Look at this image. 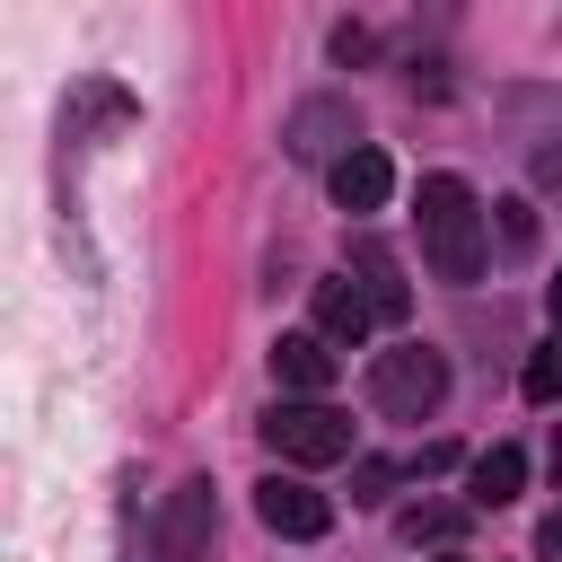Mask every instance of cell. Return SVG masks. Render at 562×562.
<instances>
[{
  "label": "cell",
  "mask_w": 562,
  "mask_h": 562,
  "mask_svg": "<svg viewBox=\"0 0 562 562\" xmlns=\"http://www.w3.org/2000/svg\"><path fill=\"white\" fill-rule=\"evenodd\" d=\"M518 483H527V457H518L509 439H492V448L474 457V492H465V501H474V509H509Z\"/></svg>",
  "instance_id": "9"
},
{
  "label": "cell",
  "mask_w": 562,
  "mask_h": 562,
  "mask_svg": "<svg viewBox=\"0 0 562 562\" xmlns=\"http://www.w3.org/2000/svg\"><path fill=\"white\" fill-rule=\"evenodd\" d=\"M422 255L457 290L483 272V211H474V184L465 176H422Z\"/></svg>",
  "instance_id": "1"
},
{
  "label": "cell",
  "mask_w": 562,
  "mask_h": 562,
  "mask_svg": "<svg viewBox=\"0 0 562 562\" xmlns=\"http://www.w3.org/2000/svg\"><path fill=\"white\" fill-rule=\"evenodd\" d=\"M211 553V483H176L158 509V553L149 562H202Z\"/></svg>",
  "instance_id": "5"
},
{
  "label": "cell",
  "mask_w": 562,
  "mask_h": 562,
  "mask_svg": "<svg viewBox=\"0 0 562 562\" xmlns=\"http://www.w3.org/2000/svg\"><path fill=\"white\" fill-rule=\"evenodd\" d=\"M439 395H448V360H439L430 342L378 351V369H369V404H378L386 422H430V413H439Z\"/></svg>",
  "instance_id": "2"
},
{
  "label": "cell",
  "mask_w": 562,
  "mask_h": 562,
  "mask_svg": "<svg viewBox=\"0 0 562 562\" xmlns=\"http://www.w3.org/2000/svg\"><path fill=\"white\" fill-rule=\"evenodd\" d=\"M255 518H263L272 536L307 544V536H325V527H334V501H325V492H307L299 474H272V483H255Z\"/></svg>",
  "instance_id": "4"
},
{
  "label": "cell",
  "mask_w": 562,
  "mask_h": 562,
  "mask_svg": "<svg viewBox=\"0 0 562 562\" xmlns=\"http://www.w3.org/2000/svg\"><path fill=\"white\" fill-rule=\"evenodd\" d=\"M536 544H544V553H562V509H553V518L536 527Z\"/></svg>",
  "instance_id": "12"
},
{
  "label": "cell",
  "mask_w": 562,
  "mask_h": 562,
  "mask_svg": "<svg viewBox=\"0 0 562 562\" xmlns=\"http://www.w3.org/2000/svg\"><path fill=\"white\" fill-rule=\"evenodd\" d=\"M439 562H457V553H439Z\"/></svg>",
  "instance_id": "15"
},
{
  "label": "cell",
  "mask_w": 562,
  "mask_h": 562,
  "mask_svg": "<svg viewBox=\"0 0 562 562\" xmlns=\"http://www.w3.org/2000/svg\"><path fill=\"white\" fill-rule=\"evenodd\" d=\"M272 378L299 386V395L316 404V395L334 386V351H325V334H281V342H272Z\"/></svg>",
  "instance_id": "8"
},
{
  "label": "cell",
  "mask_w": 562,
  "mask_h": 562,
  "mask_svg": "<svg viewBox=\"0 0 562 562\" xmlns=\"http://www.w3.org/2000/svg\"><path fill=\"white\" fill-rule=\"evenodd\" d=\"M325 184H334V202H342V211H386V193H395V167H386V149L351 140V149L325 167Z\"/></svg>",
  "instance_id": "6"
},
{
  "label": "cell",
  "mask_w": 562,
  "mask_h": 562,
  "mask_svg": "<svg viewBox=\"0 0 562 562\" xmlns=\"http://www.w3.org/2000/svg\"><path fill=\"white\" fill-rule=\"evenodd\" d=\"M263 448L281 457V465H334V457H351V422L334 413V404H272L263 413Z\"/></svg>",
  "instance_id": "3"
},
{
  "label": "cell",
  "mask_w": 562,
  "mask_h": 562,
  "mask_svg": "<svg viewBox=\"0 0 562 562\" xmlns=\"http://www.w3.org/2000/svg\"><path fill=\"white\" fill-rule=\"evenodd\" d=\"M457 527H465V509H413V518H404L413 544H422V536H457Z\"/></svg>",
  "instance_id": "11"
},
{
  "label": "cell",
  "mask_w": 562,
  "mask_h": 562,
  "mask_svg": "<svg viewBox=\"0 0 562 562\" xmlns=\"http://www.w3.org/2000/svg\"><path fill=\"white\" fill-rule=\"evenodd\" d=\"M369 325H378V299L360 281H316V334L325 342H360Z\"/></svg>",
  "instance_id": "7"
},
{
  "label": "cell",
  "mask_w": 562,
  "mask_h": 562,
  "mask_svg": "<svg viewBox=\"0 0 562 562\" xmlns=\"http://www.w3.org/2000/svg\"><path fill=\"white\" fill-rule=\"evenodd\" d=\"M553 483H562V422H553Z\"/></svg>",
  "instance_id": "14"
},
{
  "label": "cell",
  "mask_w": 562,
  "mask_h": 562,
  "mask_svg": "<svg viewBox=\"0 0 562 562\" xmlns=\"http://www.w3.org/2000/svg\"><path fill=\"white\" fill-rule=\"evenodd\" d=\"M544 307H553V325H562V272H553V281H544Z\"/></svg>",
  "instance_id": "13"
},
{
  "label": "cell",
  "mask_w": 562,
  "mask_h": 562,
  "mask_svg": "<svg viewBox=\"0 0 562 562\" xmlns=\"http://www.w3.org/2000/svg\"><path fill=\"white\" fill-rule=\"evenodd\" d=\"M518 386H527V404H553V395H562V334L527 351V378H518Z\"/></svg>",
  "instance_id": "10"
}]
</instances>
